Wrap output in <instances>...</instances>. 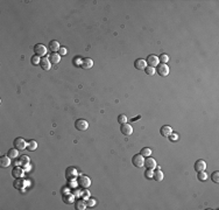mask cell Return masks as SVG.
<instances>
[{
	"instance_id": "cell-1",
	"label": "cell",
	"mask_w": 219,
	"mask_h": 210,
	"mask_svg": "<svg viewBox=\"0 0 219 210\" xmlns=\"http://www.w3.org/2000/svg\"><path fill=\"white\" fill-rule=\"evenodd\" d=\"M155 70H156V73H158L161 77H166V76H168L169 75V67L166 64V63H160L158 67L155 68Z\"/></svg>"
},
{
	"instance_id": "cell-2",
	"label": "cell",
	"mask_w": 219,
	"mask_h": 210,
	"mask_svg": "<svg viewBox=\"0 0 219 210\" xmlns=\"http://www.w3.org/2000/svg\"><path fill=\"white\" fill-rule=\"evenodd\" d=\"M77 183L79 185V187H82L84 189H87L91 186V180H90V177H87L85 175H82V176H79Z\"/></svg>"
},
{
	"instance_id": "cell-3",
	"label": "cell",
	"mask_w": 219,
	"mask_h": 210,
	"mask_svg": "<svg viewBox=\"0 0 219 210\" xmlns=\"http://www.w3.org/2000/svg\"><path fill=\"white\" fill-rule=\"evenodd\" d=\"M13 144H14V148H16L18 151H23V149L27 148V144L28 142H26V140L22 139V138H16Z\"/></svg>"
},
{
	"instance_id": "cell-4",
	"label": "cell",
	"mask_w": 219,
	"mask_h": 210,
	"mask_svg": "<svg viewBox=\"0 0 219 210\" xmlns=\"http://www.w3.org/2000/svg\"><path fill=\"white\" fill-rule=\"evenodd\" d=\"M77 175H78V173H77V170H76L75 167H68L67 168V170H65V177H67L68 181H72V180H75L77 177Z\"/></svg>"
},
{
	"instance_id": "cell-5",
	"label": "cell",
	"mask_w": 219,
	"mask_h": 210,
	"mask_svg": "<svg viewBox=\"0 0 219 210\" xmlns=\"http://www.w3.org/2000/svg\"><path fill=\"white\" fill-rule=\"evenodd\" d=\"M132 162H133V165H134L135 167L141 168V167H143V165H145V158H143V155H141V154H135V155L132 158Z\"/></svg>"
},
{
	"instance_id": "cell-6",
	"label": "cell",
	"mask_w": 219,
	"mask_h": 210,
	"mask_svg": "<svg viewBox=\"0 0 219 210\" xmlns=\"http://www.w3.org/2000/svg\"><path fill=\"white\" fill-rule=\"evenodd\" d=\"M75 127L78 130V131H86L89 129V123L85 120V119H78L75 123Z\"/></svg>"
},
{
	"instance_id": "cell-7",
	"label": "cell",
	"mask_w": 219,
	"mask_h": 210,
	"mask_svg": "<svg viewBox=\"0 0 219 210\" xmlns=\"http://www.w3.org/2000/svg\"><path fill=\"white\" fill-rule=\"evenodd\" d=\"M47 50H48V49L46 48L44 44L38 43V44L34 46V53H35V55H38V56H44V55L47 54Z\"/></svg>"
},
{
	"instance_id": "cell-8",
	"label": "cell",
	"mask_w": 219,
	"mask_h": 210,
	"mask_svg": "<svg viewBox=\"0 0 219 210\" xmlns=\"http://www.w3.org/2000/svg\"><path fill=\"white\" fill-rule=\"evenodd\" d=\"M148 64H149V67H158L159 66V62H160V60H159V57L156 56V55H149L148 57H147V61H146Z\"/></svg>"
},
{
	"instance_id": "cell-9",
	"label": "cell",
	"mask_w": 219,
	"mask_h": 210,
	"mask_svg": "<svg viewBox=\"0 0 219 210\" xmlns=\"http://www.w3.org/2000/svg\"><path fill=\"white\" fill-rule=\"evenodd\" d=\"M194 168H195V170L198 173V172H204L205 169H206V162L204 161V160H197L196 162H195V165H194Z\"/></svg>"
},
{
	"instance_id": "cell-10",
	"label": "cell",
	"mask_w": 219,
	"mask_h": 210,
	"mask_svg": "<svg viewBox=\"0 0 219 210\" xmlns=\"http://www.w3.org/2000/svg\"><path fill=\"white\" fill-rule=\"evenodd\" d=\"M120 131L123 135H131L133 133V127L130 125V124H122L121 127H120Z\"/></svg>"
},
{
	"instance_id": "cell-11",
	"label": "cell",
	"mask_w": 219,
	"mask_h": 210,
	"mask_svg": "<svg viewBox=\"0 0 219 210\" xmlns=\"http://www.w3.org/2000/svg\"><path fill=\"white\" fill-rule=\"evenodd\" d=\"M134 67H135L138 70H145V69L147 68V62H146V60L138 58L136 61L134 62Z\"/></svg>"
},
{
	"instance_id": "cell-12",
	"label": "cell",
	"mask_w": 219,
	"mask_h": 210,
	"mask_svg": "<svg viewBox=\"0 0 219 210\" xmlns=\"http://www.w3.org/2000/svg\"><path fill=\"white\" fill-rule=\"evenodd\" d=\"M147 169H150V170H153V169H155L156 168V161L153 159V158H147L146 160H145V165H143Z\"/></svg>"
},
{
	"instance_id": "cell-13",
	"label": "cell",
	"mask_w": 219,
	"mask_h": 210,
	"mask_svg": "<svg viewBox=\"0 0 219 210\" xmlns=\"http://www.w3.org/2000/svg\"><path fill=\"white\" fill-rule=\"evenodd\" d=\"M40 66H41V68H42L43 70H49V69H50V67H51V62H50L49 57H48V58H47V57L41 58Z\"/></svg>"
},
{
	"instance_id": "cell-14",
	"label": "cell",
	"mask_w": 219,
	"mask_h": 210,
	"mask_svg": "<svg viewBox=\"0 0 219 210\" xmlns=\"http://www.w3.org/2000/svg\"><path fill=\"white\" fill-rule=\"evenodd\" d=\"M81 66H82L83 69H91L93 67V61L89 57H85V58H83Z\"/></svg>"
},
{
	"instance_id": "cell-15",
	"label": "cell",
	"mask_w": 219,
	"mask_h": 210,
	"mask_svg": "<svg viewBox=\"0 0 219 210\" xmlns=\"http://www.w3.org/2000/svg\"><path fill=\"white\" fill-rule=\"evenodd\" d=\"M160 133H161V135H162V137H169V135L173 133V130H171V127H170V126L164 125V126H162V127H161Z\"/></svg>"
},
{
	"instance_id": "cell-16",
	"label": "cell",
	"mask_w": 219,
	"mask_h": 210,
	"mask_svg": "<svg viewBox=\"0 0 219 210\" xmlns=\"http://www.w3.org/2000/svg\"><path fill=\"white\" fill-rule=\"evenodd\" d=\"M11 165V158L7 157V155H3L1 158H0V166L1 167H8Z\"/></svg>"
},
{
	"instance_id": "cell-17",
	"label": "cell",
	"mask_w": 219,
	"mask_h": 210,
	"mask_svg": "<svg viewBox=\"0 0 219 210\" xmlns=\"http://www.w3.org/2000/svg\"><path fill=\"white\" fill-rule=\"evenodd\" d=\"M163 173H162V170H160V169H158V170H155V172H153V179L154 180H156V181H162L163 180Z\"/></svg>"
},
{
	"instance_id": "cell-18",
	"label": "cell",
	"mask_w": 219,
	"mask_h": 210,
	"mask_svg": "<svg viewBox=\"0 0 219 210\" xmlns=\"http://www.w3.org/2000/svg\"><path fill=\"white\" fill-rule=\"evenodd\" d=\"M49 60H50L51 63L57 64V63H59V61H61V55L57 54V53H53V54L49 56Z\"/></svg>"
},
{
	"instance_id": "cell-19",
	"label": "cell",
	"mask_w": 219,
	"mask_h": 210,
	"mask_svg": "<svg viewBox=\"0 0 219 210\" xmlns=\"http://www.w3.org/2000/svg\"><path fill=\"white\" fill-rule=\"evenodd\" d=\"M59 43L57 42V41H55V40H53V41H50L49 42V50H51L53 53H56L57 50H59Z\"/></svg>"
},
{
	"instance_id": "cell-20",
	"label": "cell",
	"mask_w": 219,
	"mask_h": 210,
	"mask_svg": "<svg viewBox=\"0 0 219 210\" xmlns=\"http://www.w3.org/2000/svg\"><path fill=\"white\" fill-rule=\"evenodd\" d=\"M12 175L15 177V179H19L23 175V170L20 168V167H14L13 170H12Z\"/></svg>"
},
{
	"instance_id": "cell-21",
	"label": "cell",
	"mask_w": 219,
	"mask_h": 210,
	"mask_svg": "<svg viewBox=\"0 0 219 210\" xmlns=\"http://www.w3.org/2000/svg\"><path fill=\"white\" fill-rule=\"evenodd\" d=\"M36 148H38V142L35 140L28 141V144H27V149H28V151H35Z\"/></svg>"
},
{
	"instance_id": "cell-22",
	"label": "cell",
	"mask_w": 219,
	"mask_h": 210,
	"mask_svg": "<svg viewBox=\"0 0 219 210\" xmlns=\"http://www.w3.org/2000/svg\"><path fill=\"white\" fill-rule=\"evenodd\" d=\"M85 208H86V204H85L84 201L78 200V201L76 202V209H77V210H84Z\"/></svg>"
},
{
	"instance_id": "cell-23",
	"label": "cell",
	"mask_w": 219,
	"mask_h": 210,
	"mask_svg": "<svg viewBox=\"0 0 219 210\" xmlns=\"http://www.w3.org/2000/svg\"><path fill=\"white\" fill-rule=\"evenodd\" d=\"M197 179L199 180L201 182L205 181V180L207 179V174L205 173V170H204V172H198V174H197Z\"/></svg>"
},
{
	"instance_id": "cell-24",
	"label": "cell",
	"mask_w": 219,
	"mask_h": 210,
	"mask_svg": "<svg viewBox=\"0 0 219 210\" xmlns=\"http://www.w3.org/2000/svg\"><path fill=\"white\" fill-rule=\"evenodd\" d=\"M74 196L71 195V194H68V195H63V201L65 202V203H68V204H70V203H72L74 202Z\"/></svg>"
},
{
	"instance_id": "cell-25",
	"label": "cell",
	"mask_w": 219,
	"mask_h": 210,
	"mask_svg": "<svg viewBox=\"0 0 219 210\" xmlns=\"http://www.w3.org/2000/svg\"><path fill=\"white\" fill-rule=\"evenodd\" d=\"M140 154L143 155V157H149V155L151 154V149H150L149 147H145V148L141 149V153H140Z\"/></svg>"
},
{
	"instance_id": "cell-26",
	"label": "cell",
	"mask_w": 219,
	"mask_h": 210,
	"mask_svg": "<svg viewBox=\"0 0 219 210\" xmlns=\"http://www.w3.org/2000/svg\"><path fill=\"white\" fill-rule=\"evenodd\" d=\"M19 155V152H18V149L16 148H12L8 151V157L12 159V158H16Z\"/></svg>"
},
{
	"instance_id": "cell-27",
	"label": "cell",
	"mask_w": 219,
	"mask_h": 210,
	"mask_svg": "<svg viewBox=\"0 0 219 210\" xmlns=\"http://www.w3.org/2000/svg\"><path fill=\"white\" fill-rule=\"evenodd\" d=\"M211 179H212V181H213L214 183H219V172H218V170L213 172L212 175H211Z\"/></svg>"
},
{
	"instance_id": "cell-28",
	"label": "cell",
	"mask_w": 219,
	"mask_h": 210,
	"mask_svg": "<svg viewBox=\"0 0 219 210\" xmlns=\"http://www.w3.org/2000/svg\"><path fill=\"white\" fill-rule=\"evenodd\" d=\"M127 120H128V119H127V117L126 116H125V114H120L119 117H118V122H119V124H126L127 123Z\"/></svg>"
},
{
	"instance_id": "cell-29",
	"label": "cell",
	"mask_w": 219,
	"mask_h": 210,
	"mask_svg": "<svg viewBox=\"0 0 219 210\" xmlns=\"http://www.w3.org/2000/svg\"><path fill=\"white\" fill-rule=\"evenodd\" d=\"M145 71H146V74L149 75V76H153V75L156 73V70H155L154 67H147V68L145 69Z\"/></svg>"
},
{
	"instance_id": "cell-30",
	"label": "cell",
	"mask_w": 219,
	"mask_h": 210,
	"mask_svg": "<svg viewBox=\"0 0 219 210\" xmlns=\"http://www.w3.org/2000/svg\"><path fill=\"white\" fill-rule=\"evenodd\" d=\"M159 60H160L161 63H167V62L169 61V56H168L167 54H162V55L159 57Z\"/></svg>"
},
{
	"instance_id": "cell-31",
	"label": "cell",
	"mask_w": 219,
	"mask_h": 210,
	"mask_svg": "<svg viewBox=\"0 0 219 210\" xmlns=\"http://www.w3.org/2000/svg\"><path fill=\"white\" fill-rule=\"evenodd\" d=\"M20 163H21V165H23V166L28 165V163H29V158H28V157H26V155H22V157L20 158Z\"/></svg>"
},
{
	"instance_id": "cell-32",
	"label": "cell",
	"mask_w": 219,
	"mask_h": 210,
	"mask_svg": "<svg viewBox=\"0 0 219 210\" xmlns=\"http://www.w3.org/2000/svg\"><path fill=\"white\" fill-rule=\"evenodd\" d=\"M14 187L18 188V189H22V187H23V181H22V180H15Z\"/></svg>"
},
{
	"instance_id": "cell-33",
	"label": "cell",
	"mask_w": 219,
	"mask_h": 210,
	"mask_svg": "<svg viewBox=\"0 0 219 210\" xmlns=\"http://www.w3.org/2000/svg\"><path fill=\"white\" fill-rule=\"evenodd\" d=\"M40 62H41V58H40V56L34 55V56L32 57V63H33V64H35V66H36V64H39Z\"/></svg>"
},
{
	"instance_id": "cell-34",
	"label": "cell",
	"mask_w": 219,
	"mask_h": 210,
	"mask_svg": "<svg viewBox=\"0 0 219 210\" xmlns=\"http://www.w3.org/2000/svg\"><path fill=\"white\" fill-rule=\"evenodd\" d=\"M145 176H146V177H148V179H153V170H150V169L146 170Z\"/></svg>"
},
{
	"instance_id": "cell-35",
	"label": "cell",
	"mask_w": 219,
	"mask_h": 210,
	"mask_svg": "<svg viewBox=\"0 0 219 210\" xmlns=\"http://www.w3.org/2000/svg\"><path fill=\"white\" fill-rule=\"evenodd\" d=\"M67 54V48L65 47H62V48H59V55L62 56V55H65Z\"/></svg>"
},
{
	"instance_id": "cell-36",
	"label": "cell",
	"mask_w": 219,
	"mask_h": 210,
	"mask_svg": "<svg viewBox=\"0 0 219 210\" xmlns=\"http://www.w3.org/2000/svg\"><path fill=\"white\" fill-rule=\"evenodd\" d=\"M169 137H170V140H173V141H175V140H177V139H178L177 134H173V133H171Z\"/></svg>"
},
{
	"instance_id": "cell-37",
	"label": "cell",
	"mask_w": 219,
	"mask_h": 210,
	"mask_svg": "<svg viewBox=\"0 0 219 210\" xmlns=\"http://www.w3.org/2000/svg\"><path fill=\"white\" fill-rule=\"evenodd\" d=\"M87 203H89V205H93V204H95V201H91V200H90Z\"/></svg>"
}]
</instances>
